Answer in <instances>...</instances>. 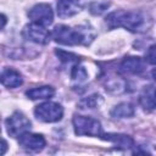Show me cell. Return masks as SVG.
Masks as SVG:
<instances>
[{
	"instance_id": "cell-21",
	"label": "cell",
	"mask_w": 156,
	"mask_h": 156,
	"mask_svg": "<svg viewBox=\"0 0 156 156\" xmlns=\"http://www.w3.org/2000/svg\"><path fill=\"white\" fill-rule=\"evenodd\" d=\"M6 146H7L6 141H5V140H2V150H1V154H2V155H4V154H5V151H6Z\"/></svg>"
},
{
	"instance_id": "cell-15",
	"label": "cell",
	"mask_w": 156,
	"mask_h": 156,
	"mask_svg": "<svg viewBox=\"0 0 156 156\" xmlns=\"http://www.w3.org/2000/svg\"><path fill=\"white\" fill-rule=\"evenodd\" d=\"M135 110L130 102H121L111 110V116L115 118H129L134 115Z\"/></svg>"
},
{
	"instance_id": "cell-13",
	"label": "cell",
	"mask_w": 156,
	"mask_h": 156,
	"mask_svg": "<svg viewBox=\"0 0 156 156\" xmlns=\"http://www.w3.org/2000/svg\"><path fill=\"white\" fill-rule=\"evenodd\" d=\"M104 140H107L112 144H115L117 147L122 149H129L134 146V140L126 134H117V133H107V134H101L100 136Z\"/></svg>"
},
{
	"instance_id": "cell-14",
	"label": "cell",
	"mask_w": 156,
	"mask_h": 156,
	"mask_svg": "<svg viewBox=\"0 0 156 156\" xmlns=\"http://www.w3.org/2000/svg\"><path fill=\"white\" fill-rule=\"evenodd\" d=\"M26 95L32 100H46L55 95V89L50 85H41L30 88L26 91Z\"/></svg>"
},
{
	"instance_id": "cell-5",
	"label": "cell",
	"mask_w": 156,
	"mask_h": 156,
	"mask_svg": "<svg viewBox=\"0 0 156 156\" xmlns=\"http://www.w3.org/2000/svg\"><path fill=\"white\" fill-rule=\"evenodd\" d=\"M5 126H6V130L9 133V135L11 136H20L21 134L28 132L30 129V121L20 111L13 112L6 121H5Z\"/></svg>"
},
{
	"instance_id": "cell-8",
	"label": "cell",
	"mask_w": 156,
	"mask_h": 156,
	"mask_svg": "<svg viewBox=\"0 0 156 156\" xmlns=\"http://www.w3.org/2000/svg\"><path fill=\"white\" fill-rule=\"evenodd\" d=\"M18 143L23 149H26L28 151H33V152L43 150L45 144H46L45 138L41 134L29 133V132L21 134L18 136Z\"/></svg>"
},
{
	"instance_id": "cell-10",
	"label": "cell",
	"mask_w": 156,
	"mask_h": 156,
	"mask_svg": "<svg viewBox=\"0 0 156 156\" xmlns=\"http://www.w3.org/2000/svg\"><path fill=\"white\" fill-rule=\"evenodd\" d=\"M82 0H58L57 1V15L61 18H68L77 15L82 10Z\"/></svg>"
},
{
	"instance_id": "cell-6",
	"label": "cell",
	"mask_w": 156,
	"mask_h": 156,
	"mask_svg": "<svg viewBox=\"0 0 156 156\" xmlns=\"http://www.w3.org/2000/svg\"><path fill=\"white\" fill-rule=\"evenodd\" d=\"M28 17L33 23L48 27L54 21V12L49 4H37L28 11Z\"/></svg>"
},
{
	"instance_id": "cell-12",
	"label": "cell",
	"mask_w": 156,
	"mask_h": 156,
	"mask_svg": "<svg viewBox=\"0 0 156 156\" xmlns=\"http://www.w3.org/2000/svg\"><path fill=\"white\" fill-rule=\"evenodd\" d=\"M1 83L6 88H17L23 83L21 73L13 68H5L1 72Z\"/></svg>"
},
{
	"instance_id": "cell-9",
	"label": "cell",
	"mask_w": 156,
	"mask_h": 156,
	"mask_svg": "<svg viewBox=\"0 0 156 156\" xmlns=\"http://www.w3.org/2000/svg\"><path fill=\"white\" fill-rule=\"evenodd\" d=\"M144 61L139 56H128L123 58L119 65V72L124 74H140L141 72H144Z\"/></svg>"
},
{
	"instance_id": "cell-3",
	"label": "cell",
	"mask_w": 156,
	"mask_h": 156,
	"mask_svg": "<svg viewBox=\"0 0 156 156\" xmlns=\"http://www.w3.org/2000/svg\"><path fill=\"white\" fill-rule=\"evenodd\" d=\"M73 128L77 135H89V136H101L102 127L101 123L89 116H73Z\"/></svg>"
},
{
	"instance_id": "cell-11",
	"label": "cell",
	"mask_w": 156,
	"mask_h": 156,
	"mask_svg": "<svg viewBox=\"0 0 156 156\" xmlns=\"http://www.w3.org/2000/svg\"><path fill=\"white\" fill-rule=\"evenodd\" d=\"M139 104L145 111H152L156 108V88L146 85L143 88L139 95Z\"/></svg>"
},
{
	"instance_id": "cell-19",
	"label": "cell",
	"mask_w": 156,
	"mask_h": 156,
	"mask_svg": "<svg viewBox=\"0 0 156 156\" xmlns=\"http://www.w3.org/2000/svg\"><path fill=\"white\" fill-rule=\"evenodd\" d=\"M145 61L150 65H156V44L147 48L145 52Z\"/></svg>"
},
{
	"instance_id": "cell-18",
	"label": "cell",
	"mask_w": 156,
	"mask_h": 156,
	"mask_svg": "<svg viewBox=\"0 0 156 156\" xmlns=\"http://www.w3.org/2000/svg\"><path fill=\"white\" fill-rule=\"evenodd\" d=\"M71 76L74 80H78V82H82L87 78V71L84 69V67L79 66L78 63L77 65H73V68H72V72H71Z\"/></svg>"
},
{
	"instance_id": "cell-16",
	"label": "cell",
	"mask_w": 156,
	"mask_h": 156,
	"mask_svg": "<svg viewBox=\"0 0 156 156\" xmlns=\"http://www.w3.org/2000/svg\"><path fill=\"white\" fill-rule=\"evenodd\" d=\"M101 104H102V98L99 94H93V95H90V96L84 98L83 100H80L79 104H78V106H79V108L85 110V108H96Z\"/></svg>"
},
{
	"instance_id": "cell-7",
	"label": "cell",
	"mask_w": 156,
	"mask_h": 156,
	"mask_svg": "<svg viewBox=\"0 0 156 156\" xmlns=\"http://www.w3.org/2000/svg\"><path fill=\"white\" fill-rule=\"evenodd\" d=\"M23 35L26 39H28L35 44H41V45L48 44L51 38V34L49 33L46 27L40 26L38 23H33V22L24 27Z\"/></svg>"
},
{
	"instance_id": "cell-2",
	"label": "cell",
	"mask_w": 156,
	"mask_h": 156,
	"mask_svg": "<svg viewBox=\"0 0 156 156\" xmlns=\"http://www.w3.org/2000/svg\"><path fill=\"white\" fill-rule=\"evenodd\" d=\"M51 37L62 45H80L87 43V34L79 29H73L65 24H58L54 28Z\"/></svg>"
},
{
	"instance_id": "cell-22",
	"label": "cell",
	"mask_w": 156,
	"mask_h": 156,
	"mask_svg": "<svg viewBox=\"0 0 156 156\" xmlns=\"http://www.w3.org/2000/svg\"><path fill=\"white\" fill-rule=\"evenodd\" d=\"M151 76H152V78L156 80V68H154V69H152V72H151Z\"/></svg>"
},
{
	"instance_id": "cell-20",
	"label": "cell",
	"mask_w": 156,
	"mask_h": 156,
	"mask_svg": "<svg viewBox=\"0 0 156 156\" xmlns=\"http://www.w3.org/2000/svg\"><path fill=\"white\" fill-rule=\"evenodd\" d=\"M108 7V4H100V2H94L90 6V12L94 15H100Z\"/></svg>"
},
{
	"instance_id": "cell-4",
	"label": "cell",
	"mask_w": 156,
	"mask_h": 156,
	"mask_svg": "<svg viewBox=\"0 0 156 156\" xmlns=\"http://www.w3.org/2000/svg\"><path fill=\"white\" fill-rule=\"evenodd\" d=\"M34 115L41 122L55 123V122L61 121V118L63 117V108L57 102L46 101V102L38 105L34 108Z\"/></svg>"
},
{
	"instance_id": "cell-17",
	"label": "cell",
	"mask_w": 156,
	"mask_h": 156,
	"mask_svg": "<svg viewBox=\"0 0 156 156\" xmlns=\"http://www.w3.org/2000/svg\"><path fill=\"white\" fill-rule=\"evenodd\" d=\"M57 57L63 62V63H69V65H77L79 63V57L73 54V52H68V51H65V50H56L55 51Z\"/></svg>"
},
{
	"instance_id": "cell-1",
	"label": "cell",
	"mask_w": 156,
	"mask_h": 156,
	"mask_svg": "<svg viewBox=\"0 0 156 156\" xmlns=\"http://www.w3.org/2000/svg\"><path fill=\"white\" fill-rule=\"evenodd\" d=\"M145 18L138 11L117 10L107 15L106 24L108 28H124L130 32H138L144 27Z\"/></svg>"
}]
</instances>
